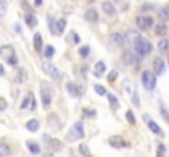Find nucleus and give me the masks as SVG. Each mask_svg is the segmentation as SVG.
Masks as SVG:
<instances>
[{
    "mask_svg": "<svg viewBox=\"0 0 169 157\" xmlns=\"http://www.w3.org/2000/svg\"><path fill=\"white\" fill-rule=\"evenodd\" d=\"M68 141H77V139H82L84 138V123L82 121H76L74 124H72L71 131L68 136Z\"/></svg>",
    "mask_w": 169,
    "mask_h": 157,
    "instance_id": "nucleus-1",
    "label": "nucleus"
},
{
    "mask_svg": "<svg viewBox=\"0 0 169 157\" xmlns=\"http://www.w3.org/2000/svg\"><path fill=\"white\" fill-rule=\"evenodd\" d=\"M141 82H143V87L146 90H153L156 87V77H154V74L150 72V70H144L141 74Z\"/></svg>",
    "mask_w": 169,
    "mask_h": 157,
    "instance_id": "nucleus-2",
    "label": "nucleus"
},
{
    "mask_svg": "<svg viewBox=\"0 0 169 157\" xmlns=\"http://www.w3.org/2000/svg\"><path fill=\"white\" fill-rule=\"evenodd\" d=\"M41 103L45 108H49L51 106V87L46 82L41 84Z\"/></svg>",
    "mask_w": 169,
    "mask_h": 157,
    "instance_id": "nucleus-3",
    "label": "nucleus"
},
{
    "mask_svg": "<svg viewBox=\"0 0 169 157\" xmlns=\"http://www.w3.org/2000/svg\"><path fill=\"white\" fill-rule=\"evenodd\" d=\"M135 49H136V53L139 54V56H146V54H150L151 53V49H153V46H151V43L150 41H146V39H139L136 44H135Z\"/></svg>",
    "mask_w": 169,
    "mask_h": 157,
    "instance_id": "nucleus-4",
    "label": "nucleus"
},
{
    "mask_svg": "<svg viewBox=\"0 0 169 157\" xmlns=\"http://www.w3.org/2000/svg\"><path fill=\"white\" fill-rule=\"evenodd\" d=\"M43 70L49 75V77H53V78H56V80H59V78L63 77V74H61V70L57 69L56 66H53V64H49V62H46V64H43Z\"/></svg>",
    "mask_w": 169,
    "mask_h": 157,
    "instance_id": "nucleus-5",
    "label": "nucleus"
},
{
    "mask_svg": "<svg viewBox=\"0 0 169 157\" xmlns=\"http://www.w3.org/2000/svg\"><path fill=\"white\" fill-rule=\"evenodd\" d=\"M136 25L139 26V30H148L153 26V18L148 15H139L136 18Z\"/></svg>",
    "mask_w": 169,
    "mask_h": 157,
    "instance_id": "nucleus-6",
    "label": "nucleus"
},
{
    "mask_svg": "<svg viewBox=\"0 0 169 157\" xmlns=\"http://www.w3.org/2000/svg\"><path fill=\"white\" fill-rule=\"evenodd\" d=\"M144 121H146L148 128H150V129H151L154 134H161V136H163V131H161V128H159L156 123H154L153 119H150V116H148V115H144Z\"/></svg>",
    "mask_w": 169,
    "mask_h": 157,
    "instance_id": "nucleus-7",
    "label": "nucleus"
},
{
    "mask_svg": "<svg viewBox=\"0 0 169 157\" xmlns=\"http://www.w3.org/2000/svg\"><path fill=\"white\" fill-rule=\"evenodd\" d=\"M108 39L113 43V44H117V46H122L123 43H125V34H122V33H112L108 36Z\"/></svg>",
    "mask_w": 169,
    "mask_h": 157,
    "instance_id": "nucleus-8",
    "label": "nucleus"
},
{
    "mask_svg": "<svg viewBox=\"0 0 169 157\" xmlns=\"http://www.w3.org/2000/svg\"><path fill=\"white\" fill-rule=\"evenodd\" d=\"M153 64H154V70H156V74H158V75L164 72V61L161 59V58H154Z\"/></svg>",
    "mask_w": 169,
    "mask_h": 157,
    "instance_id": "nucleus-9",
    "label": "nucleus"
},
{
    "mask_svg": "<svg viewBox=\"0 0 169 157\" xmlns=\"http://www.w3.org/2000/svg\"><path fill=\"white\" fill-rule=\"evenodd\" d=\"M127 38H128V41L130 43H133V44H136V43L141 39V36H139V33L138 31H135V30H128L127 31Z\"/></svg>",
    "mask_w": 169,
    "mask_h": 157,
    "instance_id": "nucleus-10",
    "label": "nucleus"
},
{
    "mask_svg": "<svg viewBox=\"0 0 169 157\" xmlns=\"http://www.w3.org/2000/svg\"><path fill=\"white\" fill-rule=\"evenodd\" d=\"M104 72H105V64L102 62V61H99L94 66V75L95 77H102V75H104Z\"/></svg>",
    "mask_w": 169,
    "mask_h": 157,
    "instance_id": "nucleus-11",
    "label": "nucleus"
},
{
    "mask_svg": "<svg viewBox=\"0 0 169 157\" xmlns=\"http://www.w3.org/2000/svg\"><path fill=\"white\" fill-rule=\"evenodd\" d=\"M66 89H68V92H69L72 97H79L80 94H82V92H80V89L77 87L76 84H72V82H69L68 85H66Z\"/></svg>",
    "mask_w": 169,
    "mask_h": 157,
    "instance_id": "nucleus-12",
    "label": "nucleus"
},
{
    "mask_svg": "<svg viewBox=\"0 0 169 157\" xmlns=\"http://www.w3.org/2000/svg\"><path fill=\"white\" fill-rule=\"evenodd\" d=\"M25 21H26L30 26H36V25H38V20H36V17H35L33 12H28V13H26V15H25Z\"/></svg>",
    "mask_w": 169,
    "mask_h": 157,
    "instance_id": "nucleus-13",
    "label": "nucleus"
},
{
    "mask_svg": "<svg viewBox=\"0 0 169 157\" xmlns=\"http://www.w3.org/2000/svg\"><path fill=\"white\" fill-rule=\"evenodd\" d=\"M108 142H110L113 147H122V146H125V141H123L120 136H112V138L108 139Z\"/></svg>",
    "mask_w": 169,
    "mask_h": 157,
    "instance_id": "nucleus-14",
    "label": "nucleus"
},
{
    "mask_svg": "<svg viewBox=\"0 0 169 157\" xmlns=\"http://www.w3.org/2000/svg\"><path fill=\"white\" fill-rule=\"evenodd\" d=\"M102 8H104V12L107 15H115V7L112 2H104L102 3Z\"/></svg>",
    "mask_w": 169,
    "mask_h": 157,
    "instance_id": "nucleus-15",
    "label": "nucleus"
},
{
    "mask_svg": "<svg viewBox=\"0 0 169 157\" xmlns=\"http://www.w3.org/2000/svg\"><path fill=\"white\" fill-rule=\"evenodd\" d=\"M85 20L90 21V23H95L99 20V15H97V10H89L85 13Z\"/></svg>",
    "mask_w": 169,
    "mask_h": 157,
    "instance_id": "nucleus-16",
    "label": "nucleus"
},
{
    "mask_svg": "<svg viewBox=\"0 0 169 157\" xmlns=\"http://www.w3.org/2000/svg\"><path fill=\"white\" fill-rule=\"evenodd\" d=\"M0 53H2V56H5L7 61H8L13 56V46H3L2 49H0Z\"/></svg>",
    "mask_w": 169,
    "mask_h": 157,
    "instance_id": "nucleus-17",
    "label": "nucleus"
},
{
    "mask_svg": "<svg viewBox=\"0 0 169 157\" xmlns=\"http://www.w3.org/2000/svg\"><path fill=\"white\" fill-rule=\"evenodd\" d=\"M28 103H31V110H35V100H33V94L30 92V94L26 95V98L23 100V103H21V108H26Z\"/></svg>",
    "mask_w": 169,
    "mask_h": 157,
    "instance_id": "nucleus-18",
    "label": "nucleus"
},
{
    "mask_svg": "<svg viewBox=\"0 0 169 157\" xmlns=\"http://www.w3.org/2000/svg\"><path fill=\"white\" fill-rule=\"evenodd\" d=\"M26 128H28V131H31V133H35V131H38V128H40V123L36 119H30L26 123Z\"/></svg>",
    "mask_w": 169,
    "mask_h": 157,
    "instance_id": "nucleus-19",
    "label": "nucleus"
},
{
    "mask_svg": "<svg viewBox=\"0 0 169 157\" xmlns=\"http://www.w3.org/2000/svg\"><path fill=\"white\" fill-rule=\"evenodd\" d=\"M41 43H43L41 34H40V33H36L35 36H33V44H35V49H36V51H41Z\"/></svg>",
    "mask_w": 169,
    "mask_h": 157,
    "instance_id": "nucleus-20",
    "label": "nucleus"
},
{
    "mask_svg": "<svg viewBox=\"0 0 169 157\" xmlns=\"http://www.w3.org/2000/svg\"><path fill=\"white\" fill-rule=\"evenodd\" d=\"M158 48H159V51H161V53H166L167 49H169V39H166V38L159 39V44H158Z\"/></svg>",
    "mask_w": 169,
    "mask_h": 157,
    "instance_id": "nucleus-21",
    "label": "nucleus"
},
{
    "mask_svg": "<svg viewBox=\"0 0 169 157\" xmlns=\"http://www.w3.org/2000/svg\"><path fill=\"white\" fill-rule=\"evenodd\" d=\"M125 61H127L128 64H131V66H136V64H138V59L133 56V53H127V54H125Z\"/></svg>",
    "mask_w": 169,
    "mask_h": 157,
    "instance_id": "nucleus-22",
    "label": "nucleus"
},
{
    "mask_svg": "<svg viewBox=\"0 0 169 157\" xmlns=\"http://www.w3.org/2000/svg\"><path fill=\"white\" fill-rule=\"evenodd\" d=\"M57 30H56V33L57 34H63L64 33V28H66V20L64 18H61V20H57Z\"/></svg>",
    "mask_w": 169,
    "mask_h": 157,
    "instance_id": "nucleus-23",
    "label": "nucleus"
},
{
    "mask_svg": "<svg viewBox=\"0 0 169 157\" xmlns=\"http://www.w3.org/2000/svg\"><path fill=\"white\" fill-rule=\"evenodd\" d=\"M10 154V149L7 144H3V142H0V157H3V155H8Z\"/></svg>",
    "mask_w": 169,
    "mask_h": 157,
    "instance_id": "nucleus-24",
    "label": "nucleus"
},
{
    "mask_svg": "<svg viewBox=\"0 0 169 157\" xmlns=\"http://www.w3.org/2000/svg\"><path fill=\"white\" fill-rule=\"evenodd\" d=\"M28 149H30V151L33 152V154H40V146L36 144V142H28Z\"/></svg>",
    "mask_w": 169,
    "mask_h": 157,
    "instance_id": "nucleus-25",
    "label": "nucleus"
},
{
    "mask_svg": "<svg viewBox=\"0 0 169 157\" xmlns=\"http://www.w3.org/2000/svg\"><path fill=\"white\" fill-rule=\"evenodd\" d=\"M167 31V26L164 25V23H159L158 26H156V34H159V36H161V34H164Z\"/></svg>",
    "mask_w": 169,
    "mask_h": 157,
    "instance_id": "nucleus-26",
    "label": "nucleus"
},
{
    "mask_svg": "<svg viewBox=\"0 0 169 157\" xmlns=\"http://www.w3.org/2000/svg\"><path fill=\"white\" fill-rule=\"evenodd\" d=\"M89 53H90V48H89V46H82V48L79 49L80 58H87V56H89Z\"/></svg>",
    "mask_w": 169,
    "mask_h": 157,
    "instance_id": "nucleus-27",
    "label": "nucleus"
},
{
    "mask_svg": "<svg viewBox=\"0 0 169 157\" xmlns=\"http://www.w3.org/2000/svg\"><path fill=\"white\" fill-rule=\"evenodd\" d=\"M108 100H110V103H112V108H113V110L118 108V100H117L112 94H108Z\"/></svg>",
    "mask_w": 169,
    "mask_h": 157,
    "instance_id": "nucleus-28",
    "label": "nucleus"
},
{
    "mask_svg": "<svg viewBox=\"0 0 169 157\" xmlns=\"http://www.w3.org/2000/svg\"><path fill=\"white\" fill-rule=\"evenodd\" d=\"M45 56H46V58H53V56H54V48L53 46H46L45 48Z\"/></svg>",
    "mask_w": 169,
    "mask_h": 157,
    "instance_id": "nucleus-29",
    "label": "nucleus"
},
{
    "mask_svg": "<svg viewBox=\"0 0 169 157\" xmlns=\"http://www.w3.org/2000/svg\"><path fill=\"white\" fill-rule=\"evenodd\" d=\"M25 80H26V72H25V70H21L20 75L15 78V82H18V84H25Z\"/></svg>",
    "mask_w": 169,
    "mask_h": 157,
    "instance_id": "nucleus-30",
    "label": "nucleus"
},
{
    "mask_svg": "<svg viewBox=\"0 0 169 157\" xmlns=\"http://www.w3.org/2000/svg\"><path fill=\"white\" fill-rule=\"evenodd\" d=\"M159 18L169 20V8H161V10H159Z\"/></svg>",
    "mask_w": 169,
    "mask_h": 157,
    "instance_id": "nucleus-31",
    "label": "nucleus"
},
{
    "mask_svg": "<svg viewBox=\"0 0 169 157\" xmlns=\"http://www.w3.org/2000/svg\"><path fill=\"white\" fill-rule=\"evenodd\" d=\"M79 151H80V154H84V155H90V151H89V147H87L85 144H80Z\"/></svg>",
    "mask_w": 169,
    "mask_h": 157,
    "instance_id": "nucleus-32",
    "label": "nucleus"
},
{
    "mask_svg": "<svg viewBox=\"0 0 169 157\" xmlns=\"http://www.w3.org/2000/svg\"><path fill=\"white\" fill-rule=\"evenodd\" d=\"M127 119H128V123H131V124H135V115H133V111H131V110H128L127 111Z\"/></svg>",
    "mask_w": 169,
    "mask_h": 157,
    "instance_id": "nucleus-33",
    "label": "nucleus"
},
{
    "mask_svg": "<svg viewBox=\"0 0 169 157\" xmlns=\"http://www.w3.org/2000/svg\"><path fill=\"white\" fill-rule=\"evenodd\" d=\"M94 90L97 92L99 95H105V94H107V92H105V89L102 87V85H99V84H97V85H94Z\"/></svg>",
    "mask_w": 169,
    "mask_h": 157,
    "instance_id": "nucleus-34",
    "label": "nucleus"
},
{
    "mask_svg": "<svg viewBox=\"0 0 169 157\" xmlns=\"http://www.w3.org/2000/svg\"><path fill=\"white\" fill-rule=\"evenodd\" d=\"M117 75H118V72H117V70H112V72L108 74V80H110V82H115Z\"/></svg>",
    "mask_w": 169,
    "mask_h": 157,
    "instance_id": "nucleus-35",
    "label": "nucleus"
},
{
    "mask_svg": "<svg viewBox=\"0 0 169 157\" xmlns=\"http://www.w3.org/2000/svg\"><path fill=\"white\" fill-rule=\"evenodd\" d=\"M5 13H7V3L0 2V15H5Z\"/></svg>",
    "mask_w": 169,
    "mask_h": 157,
    "instance_id": "nucleus-36",
    "label": "nucleus"
},
{
    "mask_svg": "<svg viewBox=\"0 0 169 157\" xmlns=\"http://www.w3.org/2000/svg\"><path fill=\"white\" fill-rule=\"evenodd\" d=\"M3 110H7V102L0 97V111H3Z\"/></svg>",
    "mask_w": 169,
    "mask_h": 157,
    "instance_id": "nucleus-37",
    "label": "nucleus"
},
{
    "mask_svg": "<svg viewBox=\"0 0 169 157\" xmlns=\"http://www.w3.org/2000/svg\"><path fill=\"white\" fill-rule=\"evenodd\" d=\"M131 98H133V103H135L136 106H139V97H138V94H136V92L133 94V97H131Z\"/></svg>",
    "mask_w": 169,
    "mask_h": 157,
    "instance_id": "nucleus-38",
    "label": "nucleus"
},
{
    "mask_svg": "<svg viewBox=\"0 0 169 157\" xmlns=\"http://www.w3.org/2000/svg\"><path fill=\"white\" fill-rule=\"evenodd\" d=\"M71 36H72V41H74V43H79V41H80V38H79V34H77V33H74V31L71 33Z\"/></svg>",
    "mask_w": 169,
    "mask_h": 157,
    "instance_id": "nucleus-39",
    "label": "nucleus"
},
{
    "mask_svg": "<svg viewBox=\"0 0 169 157\" xmlns=\"http://www.w3.org/2000/svg\"><path fill=\"white\" fill-rule=\"evenodd\" d=\"M8 62L12 64V66H17V56H15V54H13V56H12V58L8 59Z\"/></svg>",
    "mask_w": 169,
    "mask_h": 157,
    "instance_id": "nucleus-40",
    "label": "nucleus"
},
{
    "mask_svg": "<svg viewBox=\"0 0 169 157\" xmlns=\"http://www.w3.org/2000/svg\"><path fill=\"white\" fill-rule=\"evenodd\" d=\"M82 113H84V115H89V116H95V111L94 110H84Z\"/></svg>",
    "mask_w": 169,
    "mask_h": 157,
    "instance_id": "nucleus-41",
    "label": "nucleus"
},
{
    "mask_svg": "<svg viewBox=\"0 0 169 157\" xmlns=\"http://www.w3.org/2000/svg\"><path fill=\"white\" fill-rule=\"evenodd\" d=\"M164 151H166L164 146H159V147H158V154H164Z\"/></svg>",
    "mask_w": 169,
    "mask_h": 157,
    "instance_id": "nucleus-42",
    "label": "nucleus"
},
{
    "mask_svg": "<svg viewBox=\"0 0 169 157\" xmlns=\"http://www.w3.org/2000/svg\"><path fill=\"white\" fill-rule=\"evenodd\" d=\"M2 75H5V69H3L2 64H0V77H2Z\"/></svg>",
    "mask_w": 169,
    "mask_h": 157,
    "instance_id": "nucleus-43",
    "label": "nucleus"
},
{
    "mask_svg": "<svg viewBox=\"0 0 169 157\" xmlns=\"http://www.w3.org/2000/svg\"><path fill=\"white\" fill-rule=\"evenodd\" d=\"M35 5L36 7H41L43 5V0H35Z\"/></svg>",
    "mask_w": 169,
    "mask_h": 157,
    "instance_id": "nucleus-44",
    "label": "nucleus"
}]
</instances>
